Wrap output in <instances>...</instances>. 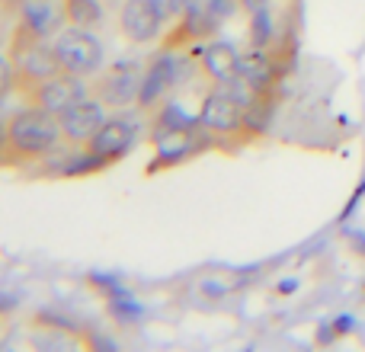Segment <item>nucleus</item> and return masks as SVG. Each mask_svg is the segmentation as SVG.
<instances>
[{
	"instance_id": "obj_9",
	"label": "nucleus",
	"mask_w": 365,
	"mask_h": 352,
	"mask_svg": "<svg viewBox=\"0 0 365 352\" xmlns=\"http://www.w3.org/2000/svg\"><path fill=\"white\" fill-rule=\"evenodd\" d=\"M103 106H106L103 100H90V96H83V100H77L74 106L64 109V113L58 115L64 141H68V145H87V141L100 132L103 122H106V109Z\"/></svg>"
},
{
	"instance_id": "obj_2",
	"label": "nucleus",
	"mask_w": 365,
	"mask_h": 352,
	"mask_svg": "<svg viewBox=\"0 0 365 352\" xmlns=\"http://www.w3.org/2000/svg\"><path fill=\"white\" fill-rule=\"evenodd\" d=\"M10 64H13V83L19 93H29L32 87L51 81L61 74V61H58L55 45H48L42 36L29 32L26 26H16L10 42Z\"/></svg>"
},
{
	"instance_id": "obj_3",
	"label": "nucleus",
	"mask_w": 365,
	"mask_h": 352,
	"mask_svg": "<svg viewBox=\"0 0 365 352\" xmlns=\"http://www.w3.org/2000/svg\"><path fill=\"white\" fill-rule=\"evenodd\" d=\"M195 122H199L202 132L218 138V141L253 138V132L247 128V106L227 87H215L212 93L202 100Z\"/></svg>"
},
{
	"instance_id": "obj_18",
	"label": "nucleus",
	"mask_w": 365,
	"mask_h": 352,
	"mask_svg": "<svg viewBox=\"0 0 365 352\" xmlns=\"http://www.w3.org/2000/svg\"><path fill=\"white\" fill-rule=\"evenodd\" d=\"M0 4H19V0H0Z\"/></svg>"
},
{
	"instance_id": "obj_15",
	"label": "nucleus",
	"mask_w": 365,
	"mask_h": 352,
	"mask_svg": "<svg viewBox=\"0 0 365 352\" xmlns=\"http://www.w3.org/2000/svg\"><path fill=\"white\" fill-rule=\"evenodd\" d=\"M208 0H167V10H170V16H192V13H202L205 10Z\"/></svg>"
},
{
	"instance_id": "obj_7",
	"label": "nucleus",
	"mask_w": 365,
	"mask_h": 352,
	"mask_svg": "<svg viewBox=\"0 0 365 352\" xmlns=\"http://www.w3.org/2000/svg\"><path fill=\"white\" fill-rule=\"evenodd\" d=\"M135 138H138V122L125 119V115H113V119L103 122L100 132L87 141V154L100 160V167H109L132 151Z\"/></svg>"
},
{
	"instance_id": "obj_16",
	"label": "nucleus",
	"mask_w": 365,
	"mask_h": 352,
	"mask_svg": "<svg viewBox=\"0 0 365 352\" xmlns=\"http://www.w3.org/2000/svg\"><path fill=\"white\" fill-rule=\"evenodd\" d=\"M237 4H240V0H208V4H205V13H208V16H215V19L221 23L225 16H231V13L237 10Z\"/></svg>"
},
{
	"instance_id": "obj_11",
	"label": "nucleus",
	"mask_w": 365,
	"mask_h": 352,
	"mask_svg": "<svg viewBox=\"0 0 365 352\" xmlns=\"http://www.w3.org/2000/svg\"><path fill=\"white\" fill-rule=\"evenodd\" d=\"M141 81H145V74H141L135 64H115V68H109L106 74L100 77L96 96H100L106 106H115V109L132 106L141 96Z\"/></svg>"
},
{
	"instance_id": "obj_13",
	"label": "nucleus",
	"mask_w": 365,
	"mask_h": 352,
	"mask_svg": "<svg viewBox=\"0 0 365 352\" xmlns=\"http://www.w3.org/2000/svg\"><path fill=\"white\" fill-rule=\"evenodd\" d=\"M19 26H26L29 32L48 38L51 32L58 29V13L48 6V0H36V4L23 6V19H19Z\"/></svg>"
},
{
	"instance_id": "obj_8",
	"label": "nucleus",
	"mask_w": 365,
	"mask_h": 352,
	"mask_svg": "<svg viewBox=\"0 0 365 352\" xmlns=\"http://www.w3.org/2000/svg\"><path fill=\"white\" fill-rule=\"evenodd\" d=\"M186 68H189V61H182V58H177L173 51L164 48V55H158L151 64H148L138 103L145 109H154L160 100H167V96L173 93V87L186 77Z\"/></svg>"
},
{
	"instance_id": "obj_14",
	"label": "nucleus",
	"mask_w": 365,
	"mask_h": 352,
	"mask_svg": "<svg viewBox=\"0 0 365 352\" xmlns=\"http://www.w3.org/2000/svg\"><path fill=\"white\" fill-rule=\"evenodd\" d=\"M61 16L71 26L96 29L103 23V6H100V0H61Z\"/></svg>"
},
{
	"instance_id": "obj_10",
	"label": "nucleus",
	"mask_w": 365,
	"mask_h": 352,
	"mask_svg": "<svg viewBox=\"0 0 365 352\" xmlns=\"http://www.w3.org/2000/svg\"><path fill=\"white\" fill-rule=\"evenodd\" d=\"M23 96L32 103V106H42V109H48V113L61 115L68 106H74L77 100H83V96H87V87H83V81L77 74L61 71L58 77L38 83V87H32L29 93H23Z\"/></svg>"
},
{
	"instance_id": "obj_6",
	"label": "nucleus",
	"mask_w": 365,
	"mask_h": 352,
	"mask_svg": "<svg viewBox=\"0 0 365 352\" xmlns=\"http://www.w3.org/2000/svg\"><path fill=\"white\" fill-rule=\"evenodd\" d=\"M167 0H125L119 13V29L128 42L148 45L160 36L167 23Z\"/></svg>"
},
{
	"instance_id": "obj_12",
	"label": "nucleus",
	"mask_w": 365,
	"mask_h": 352,
	"mask_svg": "<svg viewBox=\"0 0 365 352\" xmlns=\"http://www.w3.org/2000/svg\"><path fill=\"white\" fill-rule=\"evenodd\" d=\"M199 64H202V74L215 83V87H227L231 81L240 77V55L231 42H221V38H212L205 42L199 55Z\"/></svg>"
},
{
	"instance_id": "obj_4",
	"label": "nucleus",
	"mask_w": 365,
	"mask_h": 352,
	"mask_svg": "<svg viewBox=\"0 0 365 352\" xmlns=\"http://www.w3.org/2000/svg\"><path fill=\"white\" fill-rule=\"evenodd\" d=\"M55 51H58V61L68 74L77 77H90L103 68V42L93 36L90 29L83 26H68L55 36Z\"/></svg>"
},
{
	"instance_id": "obj_1",
	"label": "nucleus",
	"mask_w": 365,
	"mask_h": 352,
	"mask_svg": "<svg viewBox=\"0 0 365 352\" xmlns=\"http://www.w3.org/2000/svg\"><path fill=\"white\" fill-rule=\"evenodd\" d=\"M64 141L61 122L42 106H29L6 119V154L23 157H45Z\"/></svg>"
},
{
	"instance_id": "obj_5",
	"label": "nucleus",
	"mask_w": 365,
	"mask_h": 352,
	"mask_svg": "<svg viewBox=\"0 0 365 352\" xmlns=\"http://www.w3.org/2000/svg\"><path fill=\"white\" fill-rule=\"evenodd\" d=\"M195 132H199V122H195V125H189V122L170 119V113H167L164 119L154 125V132H151L154 151H158L151 170H160V167H170V164L186 160L189 154L199 147V135H195Z\"/></svg>"
},
{
	"instance_id": "obj_17",
	"label": "nucleus",
	"mask_w": 365,
	"mask_h": 352,
	"mask_svg": "<svg viewBox=\"0 0 365 352\" xmlns=\"http://www.w3.org/2000/svg\"><path fill=\"white\" fill-rule=\"evenodd\" d=\"M13 87H16V83H13V64H10V58L0 55V103H4V96L10 93Z\"/></svg>"
}]
</instances>
